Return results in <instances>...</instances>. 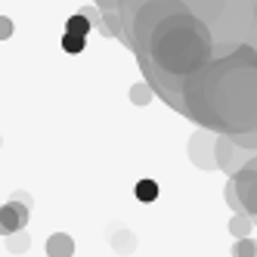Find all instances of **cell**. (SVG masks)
<instances>
[{"instance_id":"obj_1","label":"cell","mask_w":257,"mask_h":257,"mask_svg":"<svg viewBox=\"0 0 257 257\" xmlns=\"http://www.w3.org/2000/svg\"><path fill=\"white\" fill-rule=\"evenodd\" d=\"M118 38L174 112L211 134L257 127V0H115Z\"/></svg>"},{"instance_id":"obj_2","label":"cell","mask_w":257,"mask_h":257,"mask_svg":"<svg viewBox=\"0 0 257 257\" xmlns=\"http://www.w3.org/2000/svg\"><path fill=\"white\" fill-rule=\"evenodd\" d=\"M214 140H217V134L205 131V127L189 137V161H195L201 171H211L214 164H217V158H214Z\"/></svg>"},{"instance_id":"obj_3","label":"cell","mask_w":257,"mask_h":257,"mask_svg":"<svg viewBox=\"0 0 257 257\" xmlns=\"http://www.w3.org/2000/svg\"><path fill=\"white\" fill-rule=\"evenodd\" d=\"M28 223V205L19 198L7 201V205H0V235H10L16 229H25Z\"/></svg>"},{"instance_id":"obj_4","label":"cell","mask_w":257,"mask_h":257,"mask_svg":"<svg viewBox=\"0 0 257 257\" xmlns=\"http://www.w3.org/2000/svg\"><path fill=\"white\" fill-rule=\"evenodd\" d=\"M75 254V238L65 232H53L47 238V257H71Z\"/></svg>"},{"instance_id":"obj_5","label":"cell","mask_w":257,"mask_h":257,"mask_svg":"<svg viewBox=\"0 0 257 257\" xmlns=\"http://www.w3.org/2000/svg\"><path fill=\"white\" fill-rule=\"evenodd\" d=\"M134 195L143 201V205H149V201L158 198V183H155V180H140L137 189H134Z\"/></svg>"},{"instance_id":"obj_6","label":"cell","mask_w":257,"mask_h":257,"mask_svg":"<svg viewBox=\"0 0 257 257\" xmlns=\"http://www.w3.org/2000/svg\"><path fill=\"white\" fill-rule=\"evenodd\" d=\"M251 226H254V223H251V217H248V214H242V211H235V214H232V220H229V232H232L235 238L248 235V232H251Z\"/></svg>"},{"instance_id":"obj_7","label":"cell","mask_w":257,"mask_h":257,"mask_svg":"<svg viewBox=\"0 0 257 257\" xmlns=\"http://www.w3.org/2000/svg\"><path fill=\"white\" fill-rule=\"evenodd\" d=\"M28 245H31V238H28V232H25V229H16V232H10V235H7V248H10L13 254H25V251H28Z\"/></svg>"},{"instance_id":"obj_8","label":"cell","mask_w":257,"mask_h":257,"mask_svg":"<svg viewBox=\"0 0 257 257\" xmlns=\"http://www.w3.org/2000/svg\"><path fill=\"white\" fill-rule=\"evenodd\" d=\"M65 31H68V34H78V38H87V34L93 31V28H90V22L84 19L81 13H75V16H68V22H65Z\"/></svg>"},{"instance_id":"obj_9","label":"cell","mask_w":257,"mask_h":257,"mask_svg":"<svg viewBox=\"0 0 257 257\" xmlns=\"http://www.w3.org/2000/svg\"><path fill=\"white\" fill-rule=\"evenodd\" d=\"M112 245H115V251H118V254H131V251H134V245H137V238H134V232L118 229V232L112 235Z\"/></svg>"},{"instance_id":"obj_10","label":"cell","mask_w":257,"mask_h":257,"mask_svg":"<svg viewBox=\"0 0 257 257\" xmlns=\"http://www.w3.org/2000/svg\"><path fill=\"white\" fill-rule=\"evenodd\" d=\"M96 28H99L102 38H115V34H118V16H115V10H105Z\"/></svg>"},{"instance_id":"obj_11","label":"cell","mask_w":257,"mask_h":257,"mask_svg":"<svg viewBox=\"0 0 257 257\" xmlns=\"http://www.w3.org/2000/svg\"><path fill=\"white\" fill-rule=\"evenodd\" d=\"M232 257H257V242L248 235L242 238H235V245H232Z\"/></svg>"},{"instance_id":"obj_12","label":"cell","mask_w":257,"mask_h":257,"mask_svg":"<svg viewBox=\"0 0 257 257\" xmlns=\"http://www.w3.org/2000/svg\"><path fill=\"white\" fill-rule=\"evenodd\" d=\"M131 102H134V105L152 102V87L146 84V81H143V84H134V87H131Z\"/></svg>"},{"instance_id":"obj_13","label":"cell","mask_w":257,"mask_h":257,"mask_svg":"<svg viewBox=\"0 0 257 257\" xmlns=\"http://www.w3.org/2000/svg\"><path fill=\"white\" fill-rule=\"evenodd\" d=\"M84 44H87V38H78V34H62V50L65 53H71V56H78V53L84 50Z\"/></svg>"},{"instance_id":"obj_14","label":"cell","mask_w":257,"mask_h":257,"mask_svg":"<svg viewBox=\"0 0 257 257\" xmlns=\"http://www.w3.org/2000/svg\"><path fill=\"white\" fill-rule=\"evenodd\" d=\"M78 13H81L84 19L90 22V28H96V25H99V19H102V13H99V7H93V4H87V7H81Z\"/></svg>"},{"instance_id":"obj_15","label":"cell","mask_w":257,"mask_h":257,"mask_svg":"<svg viewBox=\"0 0 257 257\" xmlns=\"http://www.w3.org/2000/svg\"><path fill=\"white\" fill-rule=\"evenodd\" d=\"M13 31H16L13 19H10V16H0V41H10V38H13Z\"/></svg>"},{"instance_id":"obj_16","label":"cell","mask_w":257,"mask_h":257,"mask_svg":"<svg viewBox=\"0 0 257 257\" xmlns=\"http://www.w3.org/2000/svg\"><path fill=\"white\" fill-rule=\"evenodd\" d=\"M93 7H99V13H105V10H115V0H93Z\"/></svg>"},{"instance_id":"obj_17","label":"cell","mask_w":257,"mask_h":257,"mask_svg":"<svg viewBox=\"0 0 257 257\" xmlns=\"http://www.w3.org/2000/svg\"><path fill=\"white\" fill-rule=\"evenodd\" d=\"M245 164H251V168H254V171H257V155H251V158H248V161H245Z\"/></svg>"}]
</instances>
